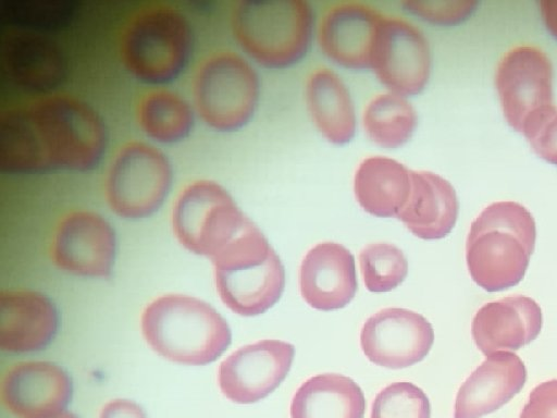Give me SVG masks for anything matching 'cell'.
<instances>
[{"mask_svg": "<svg viewBox=\"0 0 557 418\" xmlns=\"http://www.w3.org/2000/svg\"><path fill=\"white\" fill-rule=\"evenodd\" d=\"M108 146L100 114L86 101L46 96L0 116V169L9 174L95 169Z\"/></svg>", "mask_w": 557, "mask_h": 418, "instance_id": "1", "label": "cell"}, {"mask_svg": "<svg viewBox=\"0 0 557 418\" xmlns=\"http://www.w3.org/2000/svg\"><path fill=\"white\" fill-rule=\"evenodd\" d=\"M536 238L531 212L516 201H496L470 225L466 261L471 279L487 292L517 285L527 272Z\"/></svg>", "mask_w": 557, "mask_h": 418, "instance_id": "2", "label": "cell"}, {"mask_svg": "<svg viewBox=\"0 0 557 418\" xmlns=\"http://www.w3.org/2000/svg\"><path fill=\"white\" fill-rule=\"evenodd\" d=\"M141 332L161 357L193 366L214 361L232 341L226 320L212 306L180 294L153 299L143 311Z\"/></svg>", "mask_w": 557, "mask_h": 418, "instance_id": "3", "label": "cell"}, {"mask_svg": "<svg viewBox=\"0 0 557 418\" xmlns=\"http://www.w3.org/2000/svg\"><path fill=\"white\" fill-rule=\"evenodd\" d=\"M231 27L243 51L263 67L281 70L304 59L313 13L302 0H246L235 4Z\"/></svg>", "mask_w": 557, "mask_h": 418, "instance_id": "4", "label": "cell"}, {"mask_svg": "<svg viewBox=\"0 0 557 418\" xmlns=\"http://www.w3.org/2000/svg\"><path fill=\"white\" fill-rule=\"evenodd\" d=\"M193 49L194 33L187 16L164 3L138 11L124 28L120 44L125 70L152 86L175 81L187 66Z\"/></svg>", "mask_w": 557, "mask_h": 418, "instance_id": "5", "label": "cell"}, {"mask_svg": "<svg viewBox=\"0 0 557 418\" xmlns=\"http://www.w3.org/2000/svg\"><path fill=\"white\" fill-rule=\"evenodd\" d=\"M255 225L230 193L210 180L186 185L172 210V228L180 244L210 260Z\"/></svg>", "mask_w": 557, "mask_h": 418, "instance_id": "6", "label": "cell"}, {"mask_svg": "<svg viewBox=\"0 0 557 418\" xmlns=\"http://www.w3.org/2000/svg\"><path fill=\"white\" fill-rule=\"evenodd\" d=\"M260 96L259 77L240 54L220 51L208 57L196 72L193 97L196 113L210 128L236 132L252 119Z\"/></svg>", "mask_w": 557, "mask_h": 418, "instance_id": "7", "label": "cell"}, {"mask_svg": "<svg viewBox=\"0 0 557 418\" xmlns=\"http://www.w3.org/2000/svg\"><path fill=\"white\" fill-rule=\"evenodd\" d=\"M172 183V164L160 149L144 142H129L110 163L106 177L107 202L123 219H145L162 206Z\"/></svg>", "mask_w": 557, "mask_h": 418, "instance_id": "8", "label": "cell"}, {"mask_svg": "<svg viewBox=\"0 0 557 418\" xmlns=\"http://www.w3.org/2000/svg\"><path fill=\"white\" fill-rule=\"evenodd\" d=\"M495 86L504 116L518 132L531 116L554 106L552 63L536 47L508 50L497 64Z\"/></svg>", "mask_w": 557, "mask_h": 418, "instance_id": "9", "label": "cell"}, {"mask_svg": "<svg viewBox=\"0 0 557 418\" xmlns=\"http://www.w3.org/2000/svg\"><path fill=\"white\" fill-rule=\"evenodd\" d=\"M432 66L424 34L401 17L384 16L371 70L389 93L410 97L426 86Z\"/></svg>", "mask_w": 557, "mask_h": 418, "instance_id": "10", "label": "cell"}, {"mask_svg": "<svg viewBox=\"0 0 557 418\" xmlns=\"http://www.w3.org/2000/svg\"><path fill=\"white\" fill-rule=\"evenodd\" d=\"M294 356V345L280 340L245 345L221 362L218 372L220 390L237 404L261 401L284 381Z\"/></svg>", "mask_w": 557, "mask_h": 418, "instance_id": "11", "label": "cell"}, {"mask_svg": "<svg viewBox=\"0 0 557 418\" xmlns=\"http://www.w3.org/2000/svg\"><path fill=\"white\" fill-rule=\"evenodd\" d=\"M115 251L112 225L90 210L67 213L57 225L51 245L52 260L59 269L88 278H108Z\"/></svg>", "mask_w": 557, "mask_h": 418, "instance_id": "12", "label": "cell"}, {"mask_svg": "<svg viewBox=\"0 0 557 418\" xmlns=\"http://www.w3.org/2000/svg\"><path fill=\"white\" fill-rule=\"evenodd\" d=\"M434 342L432 324L405 308H384L368 318L360 332V346L376 366L403 369L421 361Z\"/></svg>", "mask_w": 557, "mask_h": 418, "instance_id": "13", "label": "cell"}, {"mask_svg": "<svg viewBox=\"0 0 557 418\" xmlns=\"http://www.w3.org/2000/svg\"><path fill=\"white\" fill-rule=\"evenodd\" d=\"M385 15L361 2H342L323 14L318 42L324 56L348 70H371Z\"/></svg>", "mask_w": 557, "mask_h": 418, "instance_id": "14", "label": "cell"}, {"mask_svg": "<svg viewBox=\"0 0 557 418\" xmlns=\"http://www.w3.org/2000/svg\"><path fill=\"white\" fill-rule=\"evenodd\" d=\"M67 372L50 361H24L3 376L4 407L18 418H49L64 410L72 396Z\"/></svg>", "mask_w": 557, "mask_h": 418, "instance_id": "15", "label": "cell"}, {"mask_svg": "<svg viewBox=\"0 0 557 418\" xmlns=\"http://www.w3.org/2000/svg\"><path fill=\"white\" fill-rule=\"evenodd\" d=\"M0 65L11 84L33 93L58 88L67 71L61 47L47 35L27 29L15 30L2 40Z\"/></svg>", "mask_w": 557, "mask_h": 418, "instance_id": "16", "label": "cell"}, {"mask_svg": "<svg viewBox=\"0 0 557 418\" xmlns=\"http://www.w3.org/2000/svg\"><path fill=\"white\" fill-rule=\"evenodd\" d=\"M358 287L355 258L342 244L322 242L305 255L299 269V290L312 308L331 311L345 307Z\"/></svg>", "mask_w": 557, "mask_h": 418, "instance_id": "17", "label": "cell"}, {"mask_svg": "<svg viewBox=\"0 0 557 418\" xmlns=\"http://www.w3.org/2000/svg\"><path fill=\"white\" fill-rule=\"evenodd\" d=\"M542 323L540 305L531 297L513 295L483 305L473 317L471 334L476 347L488 356L531 343Z\"/></svg>", "mask_w": 557, "mask_h": 418, "instance_id": "18", "label": "cell"}, {"mask_svg": "<svg viewBox=\"0 0 557 418\" xmlns=\"http://www.w3.org/2000/svg\"><path fill=\"white\" fill-rule=\"evenodd\" d=\"M527 368L510 352H496L467 378L458 390L454 418H481L499 409L520 392Z\"/></svg>", "mask_w": 557, "mask_h": 418, "instance_id": "19", "label": "cell"}, {"mask_svg": "<svg viewBox=\"0 0 557 418\" xmlns=\"http://www.w3.org/2000/svg\"><path fill=\"white\" fill-rule=\"evenodd\" d=\"M59 316L52 300L34 291L0 295V348L12 354L45 348L54 337Z\"/></svg>", "mask_w": 557, "mask_h": 418, "instance_id": "20", "label": "cell"}, {"mask_svg": "<svg viewBox=\"0 0 557 418\" xmlns=\"http://www.w3.org/2000/svg\"><path fill=\"white\" fill-rule=\"evenodd\" d=\"M214 275L221 300L245 317L264 314L278 302L285 285L284 267L274 250L263 261L214 270Z\"/></svg>", "mask_w": 557, "mask_h": 418, "instance_id": "21", "label": "cell"}, {"mask_svg": "<svg viewBox=\"0 0 557 418\" xmlns=\"http://www.w3.org/2000/svg\"><path fill=\"white\" fill-rule=\"evenodd\" d=\"M459 204L451 184L431 171H411L408 198L396 218L417 237L440 239L450 233Z\"/></svg>", "mask_w": 557, "mask_h": 418, "instance_id": "22", "label": "cell"}, {"mask_svg": "<svg viewBox=\"0 0 557 418\" xmlns=\"http://www.w3.org/2000/svg\"><path fill=\"white\" fill-rule=\"evenodd\" d=\"M306 103L319 133L330 143L345 145L356 132V112L350 93L333 71L314 70L306 84Z\"/></svg>", "mask_w": 557, "mask_h": 418, "instance_id": "23", "label": "cell"}, {"mask_svg": "<svg viewBox=\"0 0 557 418\" xmlns=\"http://www.w3.org/2000/svg\"><path fill=\"white\" fill-rule=\"evenodd\" d=\"M411 186V170L384 156L366 158L354 176V193L359 206L379 218L397 217Z\"/></svg>", "mask_w": 557, "mask_h": 418, "instance_id": "24", "label": "cell"}, {"mask_svg": "<svg viewBox=\"0 0 557 418\" xmlns=\"http://www.w3.org/2000/svg\"><path fill=\"white\" fill-rule=\"evenodd\" d=\"M361 388L338 373H322L305 381L290 404L292 418H363Z\"/></svg>", "mask_w": 557, "mask_h": 418, "instance_id": "25", "label": "cell"}, {"mask_svg": "<svg viewBox=\"0 0 557 418\" xmlns=\"http://www.w3.org/2000/svg\"><path fill=\"white\" fill-rule=\"evenodd\" d=\"M137 119L140 128L150 139L160 144H175L191 133L195 110L177 93L156 89L141 98Z\"/></svg>", "mask_w": 557, "mask_h": 418, "instance_id": "26", "label": "cell"}, {"mask_svg": "<svg viewBox=\"0 0 557 418\" xmlns=\"http://www.w3.org/2000/svg\"><path fill=\"white\" fill-rule=\"evenodd\" d=\"M418 115L406 97L385 93L373 97L362 113L363 130L374 144L395 149L405 145L413 135Z\"/></svg>", "mask_w": 557, "mask_h": 418, "instance_id": "27", "label": "cell"}, {"mask_svg": "<svg viewBox=\"0 0 557 418\" xmlns=\"http://www.w3.org/2000/svg\"><path fill=\"white\" fill-rule=\"evenodd\" d=\"M364 286L373 293L397 287L407 276L408 261L397 246L377 242L367 245L359 254Z\"/></svg>", "mask_w": 557, "mask_h": 418, "instance_id": "28", "label": "cell"}, {"mask_svg": "<svg viewBox=\"0 0 557 418\" xmlns=\"http://www.w3.org/2000/svg\"><path fill=\"white\" fill-rule=\"evenodd\" d=\"M425 393L411 382H394L375 396L370 418H430Z\"/></svg>", "mask_w": 557, "mask_h": 418, "instance_id": "29", "label": "cell"}, {"mask_svg": "<svg viewBox=\"0 0 557 418\" xmlns=\"http://www.w3.org/2000/svg\"><path fill=\"white\" fill-rule=\"evenodd\" d=\"M474 0H408L404 8L411 15L434 25H455L465 21L474 10Z\"/></svg>", "mask_w": 557, "mask_h": 418, "instance_id": "30", "label": "cell"}, {"mask_svg": "<svg viewBox=\"0 0 557 418\" xmlns=\"http://www.w3.org/2000/svg\"><path fill=\"white\" fill-rule=\"evenodd\" d=\"M533 151L557 165V108L543 109L529 119L522 132Z\"/></svg>", "mask_w": 557, "mask_h": 418, "instance_id": "31", "label": "cell"}, {"mask_svg": "<svg viewBox=\"0 0 557 418\" xmlns=\"http://www.w3.org/2000/svg\"><path fill=\"white\" fill-rule=\"evenodd\" d=\"M9 19L22 25L21 29L40 32L59 26L69 11L61 3L22 1L8 9Z\"/></svg>", "mask_w": 557, "mask_h": 418, "instance_id": "32", "label": "cell"}, {"mask_svg": "<svg viewBox=\"0 0 557 418\" xmlns=\"http://www.w3.org/2000/svg\"><path fill=\"white\" fill-rule=\"evenodd\" d=\"M519 418H557V379L536 385Z\"/></svg>", "mask_w": 557, "mask_h": 418, "instance_id": "33", "label": "cell"}, {"mask_svg": "<svg viewBox=\"0 0 557 418\" xmlns=\"http://www.w3.org/2000/svg\"><path fill=\"white\" fill-rule=\"evenodd\" d=\"M99 418H147L144 409L128 399H114L100 410Z\"/></svg>", "mask_w": 557, "mask_h": 418, "instance_id": "34", "label": "cell"}, {"mask_svg": "<svg viewBox=\"0 0 557 418\" xmlns=\"http://www.w3.org/2000/svg\"><path fill=\"white\" fill-rule=\"evenodd\" d=\"M539 4L546 28L557 39V0H541Z\"/></svg>", "mask_w": 557, "mask_h": 418, "instance_id": "35", "label": "cell"}, {"mask_svg": "<svg viewBox=\"0 0 557 418\" xmlns=\"http://www.w3.org/2000/svg\"><path fill=\"white\" fill-rule=\"evenodd\" d=\"M49 418H78V417L73 413L63 410L62 413H60L55 416L49 417Z\"/></svg>", "mask_w": 557, "mask_h": 418, "instance_id": "36", "label": "cell"}]
</instances>
